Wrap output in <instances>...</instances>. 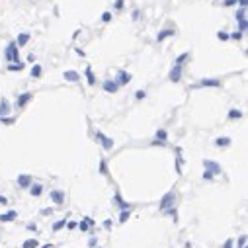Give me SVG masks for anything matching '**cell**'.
Masks as SVG:
<instances>
[{
    "label": "cell",
    "mask_w": 248,
    "mask_h": 248,
    "mask_svg": "<svg viewBox=\"0 0 248 248\" xmlns=\"http://www.w3.org/2000/svg\"><path fill=\"white\" fill-rule=\"evenodd\" d=\"M4 57H6V61H10V63L20 61V47L16 45V41H10V43L6 45V49H4Z\"/></svg>",
    "instance_id": "6da1fadb"
},
{
    "label": "cell",
    "mask_w": 248,
    "mask_h": 248,
    "mask_svg": "<svg viewBox=\"0 0 248 248\" xmlns=\"http://www.w3.org/2000/svg\"><path fill=\"white\" fill-rule=\"evenodd\" d=\"M96 139L100 141V145L104 147V151H112V149H113V139L105 137L102 131H96Z\"/></svg>",
    "instance_id": "7a4b0ae2"
},
{
    "label": "cell",
    "mask_w": 248,
    "mask_h": 248,
    "mask_svg": "<svg viewBox=\"0 0 248 248\" xmlns=\"http://www.w3.org/2000/svg\"><path fill=\"white\" fill-rule=\"evenodd\" d=\"M182 71H184L182 65H174L172 71L168 72V80H170V82H180L182 80Z\"/></svg>",
    "instance_id": "3957f363"
},
{
    "label": "cell",
    "mask_w": 248,
    "mask_h": 248,
    "mask_svg": "<svg viewBox=\"0 0 248 248\" xmlns=\"http://www.w3.org/2000/svg\"><path fill=\"white\" fill-rule=\"evenodd\" d=\"M51 199L55 205L65 203V189H51Z\"/></svg>",
    "instance_id": "277c9868"
},
{
    "label": "cell",
    "mask_w": 248,
    "mask_h": 248,
    "mask_svg": "<svg viewBox=\"0 0 248 248\" xmlns=\"http://www.w3.org/2000/svg\"><path fill=\"white\" fill-rule=\"evenodd\" d=\"M131 78H133V76H131L127 71H117V76H115V82H117L119 86H125V84H129V82H131Z\"/></svg>",
    "instance_id": "5b68a950"
},
{
    "label": "cell",
    "mask_w": 248,
    "mask_h": 248,
    "mask_svg": "<svg viewBox=\"0 0 248 248\" xmlns=\"http://www.w3.org/2000/svg\"><path fill=\"white\" fill-rule=\"evenodd\" d=\"M31 98H33V92H24V94H20L18 100H16V108H24V105L28 104Z\"/></svg>",
    "instance_id": "8992f818"
},
{
    "label": "cell",
    "mask_w": 248,
    "mask_h": 248,
    "mask_svg": "<svg viewBox=\"0 0 248 248\" xmlns=\"http://www.w3.org/2000/svg\"><path fill=\"white\" fill-rule=\"evenodd\" d=\"M29 39H31V33H28V31H24V33H20L18 37H16L14 41H16V45L20 47V49H22V47H25L29 43Z\"/></svg>",
    "instance_id": "52a82bcc"
},
{
    "label": "cell",
    "mask_w": 248,
    "mask_h": 248,
    "mask_svg": "<svg viewBox=\"0 0 248 248\" xmlns=\"http://www.w3.org/2000/svg\"><path fill=\"white\" fill-rule=\"evenodd\" d=\"M104 92H108V94H115L119 90V84L115 82V80H104Z\"/></svg>",
    "instance_id": "ba28073f"
},
{
    "label": "cell",
    "mask_w": 248,
    "mask_h": 248,
    "mask_svg": "<svg viewBox=\"0 0 248 248\" xmlns=\"http://www.w3.org/2000/svg\"><path fill=\"white\" fill-rule=\"evenodd\" d=\"M10 112H12V105H10V102L6 98H2V100H0V117L10 115Z\"/></svg>",
    "instance_id": "9c48e42d"
},
{
    "label": "cell",
    "mask_w": 248,
    "mask_h": 248,
    "mask_svg": "<svg viewBox=\"0 0 248 248\" xmlns=\"http://www.w3.org/2000/svg\"><path fill=\"white\" fill-rule=\"evenodd\" d=\"M203 166H205V170H209L211 174H221V166L217 164V162H213V160H203Z\"/></svg>",
    "instance_id": "30bf717a"
},
{
    "label": "cell",
    "mask_w": 248,
    "mask_h": 248,
    "mask_svg": "<svg viewBox=\"0 0 248 248\" xmlns=\"http://www.w3.org/2000/svg\"><path fill=\"white\" fill-rule=\"evenodd\" d=\"M203 86H213V88H219V86H221V80H219V78H203V80L197 84V88H203Z\"/></svg>",
    "instance_id": "8fae6325"
},
{
    "label": "cell",
    "mask_w": 248,
    "mask_h": 248,
    "mask_svg": "<svg viewBox=\"0 0 248 248\" xmlns=\"http://www.w3.org/2000/svg\"><path fill=\"white\" fill-rule=\"evenodd\" d=\"M172 201H174V192H168L166 196L160 199V209H166V207H170V205H172Z\"/></svg>",
    "instance_id": "7c38bea8"
},
{
    "label": "cell",
    "mask_w": 248,
    "mask_h": 248,
    "mask_svg": "<svg viewBox=\"0 0 248 248\" xmlns=\"http://www.w3.org/2000/svg\"><path fill=\"white\" fill-rule=\"evenodd\" d=\"M63 78H65V80H68V82H78V80H80V74H78L76 71H65Z\"/></svg>",
    "instance_id": "4fadbf2b"
},
{
    "label": "cell",
    "mask_w": 248,
    "mask_h": 248,
    "mask_svg": "<svg viewBox=\"0 0 248 248\" xmlns=\"http://www.w3.org/2000/svg\"><path fill=\"white\" fill-rule=\"evenodd\" d=\"M174 35H176V29H162V31H158L156 41H164L166 37H174Z\"/></svg>",
    "instance_id": "5bb4252c"
},
{
    "label": "cell",
    "mask_w": 248,
    "mask_h": 248,
    "mask_svg": "<svg viewBox=\"0 0 248 248\" xmlns=\"http://www.w3.org/2000/svg\"><path fill=\"white\" fill-rule=\"evenodd\" d=\"M18 184H20V188H29L31 186V176L29 174H22V176L18 178Z\"/></svg>",
    "instance_id": "9a60e30c"
},
{
    "label": "cell",
    "mask_w": 248,
    "mask_h": 248,
    "mask_svg": "<svg viewBox=\"0 0 248 248\" xmlns=\"http://www.w3.org/2000/svg\"><path fill=\"white\" fill-rule=\"evenodd\" d=\"M16 217H18V213H16V211H8V213L0 215V221H2V223H10V221H14Z\"/></svg>",
    "instance_id": "2e32d148"
},
{
    "label": "cell",
    "mask_w": 248,
    "mask_h": 248,
    "mask_svg": "<svg viewBox=\"0 0 248 248\" xmlns=\"http://www.w3.org/2000/svg\"><path fill=\"white\" fill-rule=\"evenodd\" d=\"M84 74H86V80H88V84H90V86H94V84H96V76H94V72H92V67H86Z\"/></svg>",
    "instance_id": "e0dca14e"
},
{
    "label": "cell",
    "mask_w": 248,
    "mask_h": 248,
    "mask_svg": "<svg viewBox=\"0 0 248 248\" xmlns=\"http://www.w3.org/2000/svg\"><path fill=\"white\" fill-rule=\"evenodd\" d=\"M24 68H25V65H24L22 61H16L14 65H8V71L10 72H18V71H24Z\"/></svg>",
    "instance_id": "ac0fdd59"
},
{
    "label": "cell",
    "mask_w": 248,
    "mask_h": 248,
    "mask_svg": "<svg viewBox=\"0 0 248 248\" xmlns=\"http://www.w3.org/2000/svg\"><path fill=\"white\" fill-rule=\"evenodd\" d=\"M215 145L217 147H229L231 145V137H219V139H215Z\"/></svg>",
    "instance_id": "d6986e66"
},
{
    "label": "cell",
    "mask_w": 248,
    "mask_h": 248,
    "mask_svg": "<svg viewBox=\"0 0 248 248\" xmlns=\"http://www.w3.org/2000/svg\"><path fill=\"white\" fill-rule=\"evenodd\" d=\"M113 201L117 203L121 209H129V203H125L123 199H121V196H119V193H115V196H113Z\"/></svg>",
    "instance_id": "ffe728a7"
},
{
    "label": "cell",
    "mask_w": 248,
    "mask_h": 248,
    "mask_svg": "<svg viewBox=\"0 0 248 248\" xmlns=\"http://www.w3.org/2000/svg\"><path fill=\"white\" fill-rule=\"evenodd\" d=\"M240 117H242V112H240V109H236V108L229 109V119H240Z\"/></svg>",
    "instance_id": "44dd1931"
},
{
    "label": "cell",
    "mask_w": 248,
    "mask_h": 248,
    "mask_svg": "<svg viewBox=\"0 0 248 248\" xmlns=\"http://www.w3.org/2000/svg\"><path fill=\"white\" fill-rule=\"evenodd\" d=\"M166 139H168V133L164 129H158L156 131V141H162V143H166Z\"/></svg>",
    "instance_id": "7402d4cb"
},
{
    "label": "cell",
    "mask_w": 248,
    "mask_h": 248,
    "mask_svg": "<svg viewBox=\"0 0 248 248\" xmlns=\"http://www.w3.org/2000/svg\"><path fill=\"white\" fill-rule=\"evenodd\" d=\"M189 59V51H186V53H182L180 57H176V61H174V65H182L184 61H188Z\"/></svg>",
    "instance_id": "603a6c76"
},
{
    "label": "cell",
    "mask_w": 248,
    "mask_h": 248,
    "mask_svg": "<svg viewBox=\"0 0 248 248\" xmlns=\"http://www.w3.org/2000/svg\"><path fill=\"white\" fill-rule=\"evenodd\" d=\"M41 189H43V188H41L39 184H33V186L29 188V193H31V196H41Z\"/></svg>",
    "instance_id": "cb8c5ba5"
},
{
    "label": "cell",
    "mask_w": 248,
    "mask_h": 248,
    "mask_svg": "<svg viewBox=\"0 0 248 248\" xmlns=\"http://www.w3.org/2000/svg\"><path fill=\"white\" fill-rule=\"evenodd\" d=\"M235 20H236V22H242V20H246V8H240L238 12H236Z\"/></svg>",
    "instance_id": "d4e9b609"
},
{
    "label": "cell",
    "mask_w": 248,
    "mask_h": 248,
    "mask_svg": "<svg viewBox=\"0 0 248 248\" xmlns=\"http://www.w3.org/2000/svg\"><path fill=\"white\" fill-rule=\"evenodd\" d=\"M242 37H244V33H242V31H233V33H229V39H235V41H240Z\"/></svg>",
    "instance_id": "484cf974"
},
{
    "label": "cell",
    "mask_w": 248,
    "mask_h": 248,
    "mask_svg": "<svg viewBox=\"0 0 248 248\" xmlns=\"http://www.w3.org/2000/svg\"><path fill=\"white\" fill-rule=\"evenodd\" d=\"M31 76H33V78L41 76V65H33V67H31Z\"/></svg>",
    "instance_id": "4316f807"
},
{
    "label": "cell",
    "mask_w": 248,
    "mask_h": 248,
    "mask_svg": "<svg viewBox=\"0 0 248 248\" xmlns=\"http://www.w3.org/2000/svg\"><path fill=\"white\" fill-rule=\"evenodd\" d=\"M37 246H39V242L35 240V238H29V240L24 242V248H37Z\"/></svg>",
    "instance_id": "83f0119b"
},
{
    "label": "cell",
    "mask_w": 248,
    "mask_h": 248,
    "mask_svg": "<svg viewBox=\"0 0 248 248\" xmlns=\"http://www.w3.org/2000/svg\"><path fill=\"white\" fill-rule=\"evenodd\" d=\"M129 215H131V211L129 209H123V211H121V215H119V223H125V221L129 219Z\"/></svg>",
    "instance_id": "f1b7e54d"
},
{
    "label": "cell",
    "mask_w": 248,
    "mask_h": 248,
    "mask_svg": "<svg viewBox=\"0 0 248 248\" xmlns=\"http://www.w3.org/2000/svg\"><path fill=\"white\" fill-rule=\"evenodd\" d=\"M217 39L219 41H229V31H223V29L217 31Z\"/></svg>",
    "instance_id": "f546056e"
},
{
    "label": "cell",
    "mask_w": 248,
    "mask_h": 248,
    "mask_svg": "<svg viewBox=\"0 0 248 248\" xmlns=\"http://www.w3.org/2000/svg\"><path fill=\"white\" fill-rule=\"evenodd\" d=\"M65 225H67V219H61V221H57V223L53 225V231H61V229H63Z\"/></svg>",
    "instance_id": "4dcf8cb0"
},
{
    "label": "cell",
    "mask_w": 248,
    "mask_h": 248,
    "mask_svg": "<svg viewBox=\"0 0 248 248\" xmlns=\"http://www.w3.org/2000/svg\"><path fill=\"white\" fill-rule=\"evenodd\" d=\"M100 172L104 174V176H108V164H105V160H100Z\"/></svg>",
    "instance_id": "1f68e13d"
},
{
    "label": "cell",
    "mask_w": 248,
    "mask_h": 248,
    "mask_svg": "<svg viewBox=\"0 0 248 248\" xmlns=\"http://www.w3.org/2000/svg\"><path fill=\"white\" fill-rule=\"evenodd\" d=\"M112 18H113V16H112V12H104V14H102V22H104V24L112 22Z\"/></svg>",
    "instance_id": "d6a6232c"
},
{
    "label": "cell",
    "mask_w": 248,
    "mask_h": 248,
    "mask_svg": "<svg viewBox=\"0 0 248 248\" xmlns=\"http://www.w3.org/2000/svg\"><path fill=\"white\" fill-rule=\"evenodd\" d=\"M0 121H2L4 125H12L14 123V117H8V115H6V117H0Z\"/></svg>",
    "instance_id": "836d02e7"
},
{
    "label": "cell",
    "mask_w": 248,
    "mask_h": 248,
    "mask_svg": "<svg viewBox=\"0 0 248 248\" xmlns=\"http://www.w3.org/2000/svg\"><path fill=\"white\" fill-rule=\"evenodd\" d=\"M125 8V0H115V10H123Z\"/></svg>",
    "instance_id": "e575fe53"
},
{
    "label": "cell",
    "mask_w": 248,
    "mask_h": 248,
    "mask_svg": "<svg viewBox=\"0 0 248 248\" xmlns=\"http://www.w3.org/2000/svg\"><path fill=\"white\" fill-rule=\"evenodd\" d=\"M145 96H147V92H145V90H137V94H135V98H137V100H143Z\"/></svg>",
    "instance_id": "d590c367"
},
{
    "label": "cell",
    "mask_w": 248,
    "mask_h": 248,
    "mask_svg": "<svg viewBox=\"0 0 248 248\" xmlns=\"http://www.w3.org/2000/svg\"><path fill=\"white\" fill-rule=\"evenodd\" d=\"M238 31H242V33L246 31V20H242V22H238Z\"/></svg>",
    "instance_id": "8d00e7d4"
},
{
    "label": "cell",
    "mask_w": 248,
    "mask_h": 248,
    "mask_svg": "<svg viewBox=\"0 0 248 248\" xmlns=\"http://www.w3.org/2000/svg\"><path fill=\"white\" fill-rule=\"evenodd\" d=\"M78 227H80V231H88V227H90V225H88V221L84 219V221H82V223L78 225Z\"/></svg>",
    "instance_id": "74e56055"
},
{
    "label": "cell",
    "mask_w": 248,
    "mask_h": 248,
    "mask_svg": "<svg viewBox=\"0 0 248 248\" xmlns=\"http://www.w3.org/2000/svg\"><path fill=\"white\" fill-rule=\"evenodd\" d=\"M235 4H236V0H223V6H227V8H229V6H235Z\"/></svg>",
    "instance_id": "f35d334b"
},
{
    "label": "cell",
    "mask_w": 248,
    "mask_h": 248,
    "mask_svg": "<svg viewBox=\"0 0 248 248\" xmlns=\"http://www.w3.org/2000/svg\"><path fill=\"white\" fill-rule=\"evenodd\" d=\"M233 246H235V242H233V238H229V240H227L225 244H223V248H233Z\"/></svg>",
    "instance_id": "ab89813d"
},
{
    "label": "cell",
    "mask_w": 248,
    "mask_h": 248,
    "mask_svg": "<svg viewBox=\"0 0 248 248\" xmlns=\"http://www.w3.org/2000/svg\"><path fill=\"white\" fill-rule=\"evenodd\" d=\"M131 16H133V20L137 22V20L141 18V12H139V10H133V14H131Z\"/></svg>",
    "instance_id": "60d3db41"
},
{
    "label": "cell",
    "mask_w": 248,
    "mask_h": 248,
    "mask_svg": "<svg viewBox=\"0 0 248 248\" xmlns=\"http://www.w3.org/2000/svg\"><path fill=\"white\" fill-rule=\"evenodd\" d=\"M104 229H105V231H109V229H112V221H109V219H105V223H104Z\"/></svg>",
    "instance_id": "b9f144b4"
},
{
    "label": "cell",
    "mask_w": 248,
    "mask_h": 248,
    "mask_svg": "<svg viewBox=\"0 0 248 248\" xmlns=\"http://www.w3.org/2000/svg\"><path fill=\"white\" fill-rule=\"evenodd\" d=\"M203 178H205V180H211V178H213V174H211L209 170H205V172H203Z\"/></svg>",
    "instance_id": "7bdbcfd3"
},
{
    "label": "cell",
    "mask_w": 248,
    "mask_h": 248,
    "mask_svg": "<svg viewBox=\"0 0 248 248\" xmlns=\"http://www.w3.org/2000/svg\"><path fill=\"white\" fill-rule=\"evenodd\" d=\"M244 242H246V236H240V240H238V248H244Z\"/></svg>",
    "instance_id": "ee69618b"
},
{
    "label": "cell",
    "mask_w": 248,
    "mask_h": 248,
    "mask_svg": "<svg viewBox=\"0 0 248 248\" xmlns=\"http://www.w3.org/2000/svg\"><path fill=\"white\" fill-rule=\"evenodd\" d=\"M246 2L248 0H236V4H240V8H246Z\"/></svg>",
    "instance_id": "f6af8a7d"
},
{
    "label": "cell",
    "mask_w": 248,
    "mask_h": 248,
    "mask_svg": "<svg viewBox=\"0 0 248 248\" xmlns=\"http://www.w3.org/2000/svg\"><path fill=\"white\" fill-rule=\"evenodd\" d=\"M67 227H68V229H76V223H74V221H71V223H67Z\"/></svg>",
    "instance_id": "bcb514c9"
},
{
    "label": "cell",
    "mask_w": 248,
    "mask_h": 248,
    "mask_svg": "<svg viewBox=\"0 0 248 248\" xmlns=\"http://www.w3.org/2000/svg\"><path fill=\"white\" fill-rule=\"evenodd\" d=\"M0 203H2V205H8V199L4 197V196H0Z\"/></svg>",
    "instance_id": "7dc6e473"
},
{
    "label": "cell",
    "mask_w": 248,
    "mask_h": 248,
    "mask_svg": "<svg viewBox=\"0 0 248 248\" xmlns=\"http://www.w3.org/2000/svg\"><path fill=\"white\" fill-rule=\"evenodd\" d=\"M41 213H43V215H51V213H53V209H43Z\"/></svg>",
    "instance_id": "c3c4849f"
},
{
    "label": "cell",
    "mask_w": 248,
    "mask_h": 248,
    "mask_svg": "<svg viewBox=\"0 0 248 248\" xmlns=\"http://www.w3.org/2000/svg\"><path fill=\"white\" fill-rule=\"evenodd\" d=\"M43 248H51V244H45V246H43Z\"/></svg>",
    "instance_id": "681fc988"
}]
</instances>
